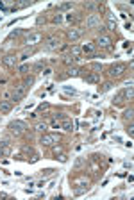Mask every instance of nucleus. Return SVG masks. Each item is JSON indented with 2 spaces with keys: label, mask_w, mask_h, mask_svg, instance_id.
Instances as JSON below:
<instances>
[{
  "label": "nucleus",
  "mask_w": 134,
  "mask_h": 200,
  "mask_svg": "<svg viewBox=\"0 0 134 200\" xmlns=\"http://www.w3.org/2000/svg\"><path fill=\"white\" fill-rule=\"evenodd\" d=\"M27 129H29V127H27V123H25V122H20V120H14V122H11V123H9V131H11L14 136L23 134Z\"/></svg>",
  "instance_id": "nucleus-2"
},
{
  "label": "nucleus",
  "mask_w": 134,
  "mask_h": 200,
  "mask_svg": "<svg viewBox=\"0 0 134 200\" xmlns=\"http://www.w3.org/2000/svg\"><path fill=\"white\" fill-rule=\"evenodd\" d=\"M27 5H30V2H20L18 4V7H27Z\"/></svg>",
  "instance_id": "nucleus-36"
},
{
  "label": "nucleus",
  "mask_w": 134,
  "mask_h": 200,
  "mask_svg": "<svg viewBox=\"0 0 134 200\" xmlns=\"http://www.w3.org/2000/svg\"><path fill=\"white\" fill-rule=\"evenodd\" d=\"M70 54H71V56H74V57H77V59H79V56L82 54V50H80V47H77V45H74V47H71V52H70Z\"/></svg>",
  "instance_id": "nucleus-20"
},
{
  "label": "nucleus",
  "mask_w": 134,
  "mask_h": 200,
  "mask_svg": "<svg viewBox=\"0 0 134 200\" xmlns=\"http://www.w3.org/2000/svg\"><path fill=\"white\" fill-rule=\"evenodd\" d=\"M61 129H65V131H74V123H71V120L65 118L63 123H61Z\"/></svg>",
  "instance_id": "nucleus-15"
},
{
  "label": "nucleus",
  "mask_w": 134,
  "mask_h": 200,
  "mask_svg": "<svg viewBox=\"0 0 134 200\" xmlns=\"http://www.w3.org/2000/svg\"><path fill=\"white\" fill-rule=\"evenodd\" d=\"M125 71H127V65H123V63H116V65H113V66H111L109 75H111L113 79H118V77H122Z\"/></svg>",
  "instance_id": "nucleus-3"
},
{
  "label": "nucleus",
  "mask_w": 134,
  "mask_h": 200,
  "mask_svg": "<svg viewBox=\"0 0 134 200\" xmlns=\"http://www.w3.org/2000/svg\"><path fill=\"white\" fill-rule=\"evenodd\" d=\"M0 9H4V11H5V7H4V4H2V2H0Z\"/></svg>",
  "instance_id": "nucleus-38"
},
{
  "label": "nucleus",
  "mask_w": 134,
  "mask_h": 200,
  "mask_svg": "<svg viewBox=\"0 0 134 200\" xmlns=\"http://www.w3.org/2000/svg\"><path fill=\"white\" fill-rule=\"evenodd\" d=\"M18 70H20V73H27V71H29V65H22Z\"/></svg>",
  "instance_id": "nucleus-31"
},
{
  "label": "nucleus",
  "mask_w": 134,
  "mask_h": 200,
  "mask_svg": "<svg viewBox=\"0 0 134 200\" xmlns=\"http://www.w3.org/2000/svg\"><path fill=\"white\" fill-rule=\"evenodd\" d=\"M106 16H107V29H109V30H115V29H116V20L113 18L111 13H107Z\"/></svg>",
  "instance_id": "nucleus-13"
},
{
  "label": "nucleus",
  "mask_w": 134,
  "mask_h": 200,
  "mask_svg": "<svg viewBox=\"0 0 134 200\" xmlns=\"http://www.w3.org/2000/svg\"><path fill=\"white\" fill-rule=\"evenodd\" d=\"M109 88H111V84H109V82H106V84H104V86H102V88H100V91H102V93H104V91H107Z\"/></svg>",
  "instance_id": "nucleus-33"
},
{
  "label": "nucleus",
  "mask_w": 134,
  "mask_h": 200,
  "mask_svg": "<svg viewBox=\"0 0 134 200\" xmlns=\"http://www.w3.org/2000/svg\"><path fill=\"white\" fill-rule=\"evenodd\" d=\"M82 164H84V157H79V159L75 161V168H80Z\"/></svg>",
  "instance_id": "nucleus-30"
},
{
  "label": "nucleus",
  "mask_w": 134,
  "mask_h": 200,
  "mask_svg": "<svg viewBox=\"0 0 134 200\" xmlns=\"http://www.w3.org/2000/svg\"><path fill=\"white\" fill-rule=\"evenodd\" d=\"M123 100H125V97H123V93H116L115 98H113V104H116V106H120V104H123Z\"/></svg>",
  "instance_id": "nucleus-17"
},
{
  "label": "nucleus",
  "mask_w": 134,
  "mask_h": 200,
  "mask_svg": "<svg viewBox=\"0 0 134 200\" xmlns=\"http://www.w3.org/2000/svg\"><path fill=\"white\" fill-rule=\"evenodd\" d=\"M50 109V104H41V106H39V111L41 113H45V111H48Z\"/></svg>",
  "instance_id": "nucleus-29"
},
{
  "label": "nucleus",
  "mask_w": 134,
  "mask_h": 200,
  "mask_svg": "<svg viewBox=\"0 0 134 200\" xmlns=\"http://www.w3.org/2000/svg\"><path fill=\"white\" fill-rule=\"evenodd\" d=\"M84 79H86V82H89V84H97V82L100 80V75H98L97 71H91V73H88Z\"/></svg>",
  "instance_id": "nucleus-11"
},
{
  "label": "nucleus",
  "mask_w": 134,
  "mask_h": 200,
  "mask_svg": "<svg viewBox=\"0 0 134 200\" xmlns=\"http://www.w3.org/2000/svg\"><path fill=\"white\" fill-rule=\"evenodd\" d=\"M25 93H27V88L23 86V84L16 86V88L13 89V95H11V102H20V100H23Z\"/></svg>",
  "instance_id": "nucleus-4"
},
{
  "label": "nucleus",
  "mask_w": 134,
  "mask_h": 200,
  "mask_svg": "<svg viewBox=\"0 0 134 200\" xmlns=\"http://www.w3.org/2000/svg\"><path fill=\"white\" fill-rule=\"evenodd\" d=\"M34 54V47H29V48H25L23 52H22V56H20V59H22V61H25L29 56H32Z\"/></svg>",
  "instance_id": "nucleus-16"
},
{
  "label": "nucleus",
  "mask_w": 134,
  "mask_h": 200,
  "mask_svg": "<svg viewBox=\"0 0 134 200\" xmlns=\"http://www.w3.org/2000/svg\"><path fill=\"white\" fill-rule=\"evenodd\" d=\"M16 36H20V30H14V32L9 34V38H16Z\"/></svg>",
  "instance_id": "nucleus-35"
},
{
  "label": "nucleus",
  "mask_w": 134,
  "mask_h": 200,
  "mask_svg": "<svg viewBox=\"0 0 134 200\" xmlns=\"http://www.w3.org/2000/svg\"><path fill=\"white\" fill-rule=\"evenodd\" d=\"M77 61V57H74V56H71V54H68V56H65L63 57V63H65V65L66 66H70V65H74V63Z\"/></svg>",
  "instance_id": "nucleus-18"
},
{
  "label": "nucleus",
  "mask_w": 134,
  "mask_h": 200,
  "mask_svg": "<svg viewBox=\"0 0 134 200\" xmlns=\"http://www.w3.org/2000/svg\"><path fill=\"white\" fill-rule=\"evenodd\" d=\"M61 47V39L57 36H50L45 43V50H57Z\"/></svg>",
  "instance_id": "nucleus-6"
},
{
  "label": "nucleus",
  "mask_w": 134,
  "mask_h": 200,
  "mask_svg": "<svg viewBox=\"0 0 134 200\" xmlns=\"http://www.w3.org/2000/svg\"><path fill=\"white\" fill-rule=\"evenodd\" d=\"M111 43H113V41H111V38L109 36H106V34H100L98 38H97V47L98 48H102V50H106V48H109L111 47Z\"/></svg>",
  "instance_id": "nucleus-5"
},
{
  "label": "nucleus",
  "mask_w": 134,
  "mask_h": 200,
  "mask_svg": "<svg viewBox=\"0 0 134 200\" xmlns=\"http://www.w3.org/2000/svg\"><path fill=\"white\" fill-rule=\"evenodd\" d=\"M11 109H13V102L11 100H0V113L2 114L11 113Z\"/></svg>",
  "instance_id": "nucleus-9"
},
{
  "label": "nucleus",
  "mask_w": 134,
  "mask_h": 200,
  "mask_svg": "<svg viewBox=\"0 0 134 200\" xmlns=\"http://www.w3.org/2000/svg\"><path fill=\"white\" fill-rule=\"evenodd\" d=\"M122 93H123V97H125V100H132V86H125V89Z\"/></svg>",
  "instance_id": "nucleus-19"
},
{
  "label": "nucleus",
  "mask_w": 134,
  "mask_h": 200,
  "mask_svg": "<svg viewBox=\"0 0 134 200\" xmlns=\"http://www.w3.org/2000/svg\"><path fill=\"white\" fill-rule=\"evenodd\" d=\"M98 29L100 27V18L97 14H89V18L86 20V29Z\"/></svg>",
  "instance_id": "nucleus-7"
},
{
  "label": "nucleus",
  "mask_w": 134,
  "mask_h": 200,
  "mask_svg": "<svg viewBox=\"0 0 134 200\" xmlns=\"http://www.w3.org/2000/svg\"><path fill=\"white\" fill-rule=\"evenodd\" d=\"M61 141V136L59 134H41V140H39V143L43 145V146H54V145H57Z\"/></svg>",
  "instance_id": "nucleus-1"
},
{
  "label": "nucleus",
  "mask_w": 134,
  "mask_h": 200,
  "mask_svg": "<svg viewBox=\"0 0 134 200\" xmlns=\"http://www.w3.org/2000/svg\"><path fill=\"white\" fill-rule=\"evenodd\" d=\"M66 9H71V4H70V2H65V4L57 5V11H66Z\"/></svg>",
  "instance_id": "nucleus-24"
},
{
  "label": "nucleus",
  "mask_w": 134,
  "mask_h": 200,
  "mask_svg": "<svg viewBox=\"0 0 134 200\" xmlns=\"http://www.w3.org/2000/svg\"><path fill=\"white\" fill-rule=\"evenodd\" d=\"M59 161H61V163H66V161H68V155L61 154V155H59Z\"/></svg>",
  "instance_id": "nucleus-34"
},
{
  "label": "nucleus",
  "mask_w": 134,
  "mask_h": 200,
  "mask_svg": "<svg viewBox=\"0 0 134 200\" xmlns=\"http://www.w3.org/2000/svg\"><path fill=\"white\" fill-rule=\"evenodd\" d=\"M82 32H84L82 29H70V30H68V38H70L71 41H75V39H79V38L82 36Z\"/></svg>",
  "instance_id": "nucleus-10"
},
{
  "label": "nucleus",
  "mask_w": 134,
  "mask_h": 200,
  "mask_svg": "<svg viewBox=\"0 0 134 200\" xmlns=\"http://www.w3.org/2000/svg\"><path fill=\"white\" fill-rule=\"evenodd\" d=\"M84 7H86V9H89V11H95V9H100V5H98L97 2H86V4H84Z\"/></svg>",
  "instance_id": "nucleus-21"
},
{
  "label": "nucleus",
  "mask_w": 134,
  "mask_h": 200,
  "mask_svg": "<svg viewBox=\"0 0 134 200\" xmlns=\"http://www.w3.org/2000/svg\"><path fill=\"white\" fill-rule=\"evenodd\" d=\"M52 22H54V23H61V22H63V16H61V14H57V13H56V14L52 16Z\"/></svg>",
  "instance_id": "nucleus-28"
},
{
  "label": "nucleus",
  "mask_w": 134,
  "mask_h": 200,
  "mask_svg": "<svg viewBox=\"0 0 134 200\" xmlns=\"http://www.w3.org/2000/svg\"><path fill=\"white\" fill-rule=\"evenodd\" d=\"M79 71H80V70H77V68H70L66 75H70V77H79V75H80Z\"/></svg>",
  "instance_id": "nucleus-23"
},
{
  "label": "nucleus",
  "mask_w": 134,
  "mask_h": 200,
  "mask_svg": "<svg viewBox=\"0 0 134 200\" xmlns=\"http://www.w3.org/2000/svg\"><path fill=\"white\" fill-rule=\"evenodd\" d=\"M127 131H129V134L132 136V132H134V127H132V125H129V129H127Z\"/></svg>",
  "instance_id": "nucleus-37"
},
{
  "label": "nucleus",
  "mask_w": 134,
  "mask_h": 200,
  "mask_svg": "<svg viewBox=\"0 0 134 200\" xmlns=\"http://www.w3.org/2000/svg\"><path fill=\"white\" fill-rule=\"evenodd\" d=\"M132 114H134V111H132V109H127L125 113H123V118H125L127 122H131V120H132Z\"/></svg>",
  "instance_id": "nucleus-25"
},
{
  "label": "nucleus",
  "mask_w": 134,
  "mask_h": 200,
  "mask_svg": "<svg viewBox=\"0 0 134 200\" xmlns=\"http://www.w3.org/2000/svg\"><path fill=\"white\" fill-rule=\"evenodd\" d=\"M36 131L41 132V134H45V132H47V125H45V123H38V125H36Z\"/></svg>",
  "instance_id": "nucleus-27"
},
{
  "label": "nucleus",
  "mask_w": 134,
  "mask_h": 200,
  "mask_svg": "<svg viewBox=\"0 0 134 200\" xmlns=\"http://www.w3.org/2000/svg\"><path fill=\"white\" fill-rule=\"evenodd\" d=\"M32 84H34V75H30V77H27V79L23 80V86H25V88H30Z\"/></svg>",
  "instance_id": "nucleus-22"
},
{
  "label": "nucleus",
  "mask_w": 134,
  "mask_h": 200,
  "mask_svg": "<svg viewBox=\"0 0 134 200\" xmlns=\"http://www.w3.org/2000/svg\"><path fill=\"white\" fill-rule=\"evenodd\" d=\"M2 63H4V66H7V68H14V66L18 65V57L13 56V54H7V56L2 59Z\"/></svg>",
  "instance_id": "nucleus-8"
},
{
  "label": "nucleus",
  "mask_w": 134,
  "mask_h": 200,
  "mask_svg": "<svg viewBox=\"0 0 134 200\" xmlns=\"http://www.w3.org/2000/svg\"><path fill=\"white\" fill-rule=\"evenodd\" d=\"M38 39H39V34H32V36H29L27 43H29V41H38Z\"/></svg>",
  "instance_id": "nucleus-32"
},
{
  "label": "nucleus",
  "mask_w": 134,
  "mask_h": 200,
  "mask_svg": "<svg viewBox=\"0 0 134 200\" xmlns=\"http://www.w3.org/2000/svg\"><path fill=\"white\" fill-rule=\"evenodd\" d=\"M43 68H45V61H36L34 65H32V71L34 73H39Z\"/></svg>",
  "instance_id": "nucleus-14"
},
{
  "label": "nucleus",
  "mask_w": 134,
  "mask_h": 200,
  "mask_svg": "<svg viewBox=\"0 0 134 200\" xmlns=\"http://www.w3.org/2000/svg\"><path fill=\"white\" fill-rule=\"evenodd\" d=\"M9 152H11V148H9V143H7V140L0 141V157H2V155H9Z\"/></svg>",
  "instance_id": "nucleus-12"
},
{
  "label": "nucleus",
  "mask_w": 134,
  "mask_h": 200,
  "mask_svg": "<svg viewBox=\"0 0 134 200\" xmlns=\"http://www.w3.org/2000/svg\"><path fill=\"white\" fill-rule=\"evenodd\" d=\"M93 48H95L93 45H84L80 50H82V52H86V54H93Z\"/></svg>",
  "instance_id": "nucleus-26"
}]
</instances>
